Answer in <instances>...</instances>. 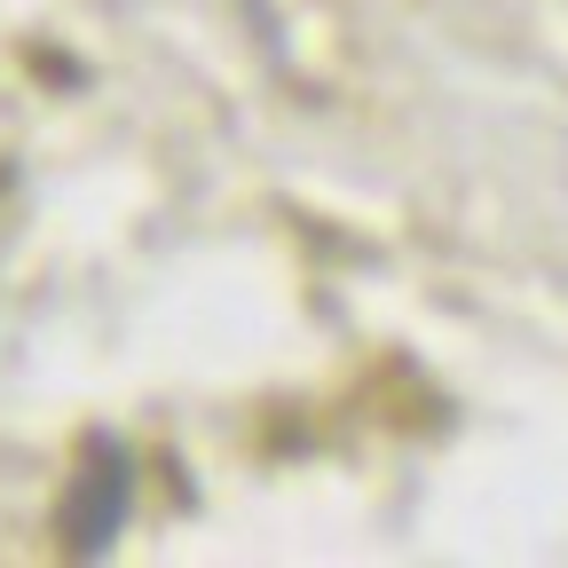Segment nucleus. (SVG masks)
Here are the masks:
<instances>
[{"label": "nucleus", "mask_w": 568, "mask_h": 568, "mask_svg": "<svg viewBox=\"0 0 568 568\" xmlns=\"http://www.w3.org/2000/svg\"><path fill=\"white\" fill-rule=\"evenodd\" d=\"M126 506H134V458H126L111 435H88L80 474H71V489H63V514H55L63 552H71V560H95V552H111V545H119V529H126Z\"/></svg>", "instance_id": "1"}]
</instances>
